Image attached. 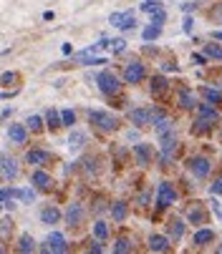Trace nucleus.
<instances>
[{
  "instance_id": "f257e3e1",
  "label": "nucleus",
  "mask_w": 222,
  "mask_h": 254,
  "mask_svg": "<svg viewBox=\"0 0 222 254\" xmlns=\"http://www.w3.org/2000/svg\"><path fill=\"white\" fill-rule=\"evenodd\" d=\"M129 121L136 126V128H144V126H154L159 119H164L167 114L162 111L159 106H144V108H131V111L126 114Z\"/></svg>"
},
{
  "instance_id": "f03ea898",
  "label": "nucleus",
  "mask_w": 222,
  "mask_h": 254,
  "mask_svg": "<svg viewBox=\"0 0 222 254\" xmlns=\"http://www.w3.org/2000/svg\"><path fill=\"white\" fill-rule=\"evenodd\" d=\"M124 78H119L116 73H114V70H101V73L96 76V86H99V91L104 93V96H119L121 93V83Z\"/></svg>"
},
{
  "instance_id": "7ed1b4c3",
  "label": "nucleus",
  "mask_w": 222,
  "mask_h": 254,
  "mask_svg": "<svg viewBox=\"0 0 222 254\" xmlns=\"http://www.w3.org/2000/svg\"><path fill=\"white\" fill-rule=\"evenodd\" d=\"M89 121L104 133H111V131L119 128V119L109 111H89Z\"/></svg>"
},
{
  "instance_id": "20e7f679",
  "label": "nucleus",
  "mask_w": 222,
  "mask_h": 254,
  "mask_svg": "<svg viewBox=\"0 0 222 254\" xmlns=\"http://www.w3.org/2000/svg\"><path fill=\"white\" fill-rule=\"evenodd\" d=\"M121 78H124V83H129V86L141 83V81L146 78V68H144V63H141V61H129V63L124 65Z\"/></svg>"
},
{
  "instance_id": "39448f33",
  "label": "nucleus",
  "mask_w": 222,
  "mask_h": 254,
  "mask_svg": "<svg viewBox=\"0 0 222 254\" xmlns=\"http://www.w3.org/2000/svg\"><path fill=\"white\" fill-rule=\"evenodd\" d=\"M187 171L195 176V179H207L210 176V171H212V161L207 159V156H192L190 161H187Z\"/></svg>"
},
{
  "instance_id": "423d86ee",
  "label": "nucleus",
  "mask_w": 222,
  "mask_h": 254,
  "mask_svg": "<svg viewBox=\"0 0 222 254\" xmlns=\"http://www.w3.org/2000/svg\"><path fill=\"white\" fill-rule=\"evenodd\" d=\"M177 189H174V184L172 181H162V184L157 187V206L159 209H167V206H172L174 201H177Z\"/></svg>"
},
{
  "instance_id": "0eeeda50",
  "label": "nucleus",
  "mask_w": 222,
  "mask_h": 254,
  "mask_svg": "<svg viewBox=\"0 0 222 254\" xmlns=\"http://www.w3.org/2000/svg\"><path fill=\"white\" fill-rule=\"evenodd\" d=\"M63 219H66V224L68 227H81L84 224V219H86V209H84V204H68V209L63 211Z\"/></svg>"
},
{
  "instance_id": "6e6552de",
  "label": "nucleus",
  "mask_w": 222,
  "mask_h": 254,
  "mask_svg": "<svg viewBox=\"0 0 222 254\" xmlns=\"http://www.w3.org/2000/svg\"><path fill=\"white\" fill-rule=\"evenodd\" d=\"M0 174H3L8 181L18 179V174H20L18 159H15V156H10V154H0Z\"/></svg>"
},
{
  "instance_id": "1a4fd4ad",
  "label": "nucleus",
  "mask_w": 222,
  "mask_h": 254,
  "mask_svg": "<svg viewBox=\"0 0 222 254\" xmlns=\"http://www.w3.org/2000/svg\"><path fill=\"white\" fill-rule=\"evenodd\" d=\"M197 119H202V121H207V124H212V126H217L220 121H222V116H220V111L215 108V103H197Z\"/></svg>"
},
{
  "instance_id": "9d476101",
  "label": "nucleus",
  "mask_w": 222,
  "mask_h": 254,
  "mask_svg": "<svg viewBox=\"0 0 222 254\" xmlns=\"http://www.w3.org/2000/svg\"><path fill=\"white\" fill-rule=\"evenodd\" d=\"M177 103H179V108H184V111H195V108H197L195 91L187 88V86H179L177 88Z\"/></svg>"
},
{
  "instance_id": "9b49d317",
  "label": "nucleus",
  "mask_w": 222,
  "mask_h": 254,
  "mask_svg": "<svg viewBox=\"0 0 222 254\" xmlns=\"http://www.w3.org/2000/svg\"><path fill=\"white\" fill-rule=\"evenodd\" d=\"M187 222L195 224V227H205V224L210 222V214H207V209H205L200 201H195V206L187 209Z\"/></svg>"
},
{
  "instance_id": "f8f14e48",
  "label": "nucleus",
  "mask_w": 222,
  "mask_h": 254,
  "mask_svg": "<svg viewBox=\"0 0 222 254\" xmlns=\"http://www.w3.org/2000/svg\"><path fill=\"white\" fill-rule=\"evenodd\" d=\"M43 252H56V254H63V252H68V244H66L63 234H58V232L48 234V239H46V244H43Z\"/></svg>"
},
{
  "instance_id": "ddd939ff",
  "label": "nucleus",
  "mask_w": 222,
  "mask_h": 254,
  "mask_svg": "<svg viewBox=\"0 0 222 254\" xmlns=\"http://www.w3.org/2000/svg\"><path fill=\"white\" fill-rule=\"evenodd\" d=\"M134 161L141 169L152 164V146H149V143H136V146H134Z\"/></svg>"
},
{
  "instance_id": "4468645a",
  "label": "nucleus",
  "mask_w": 222,
  "mask_h": 254,
  "mask_svg": "<svg viewBox=\"0 0 222 254\" xmlns=\"http://www.w3.org/2000/svg\"><path fill=\"white\" fill-rule=\"evenodd\" d=\"M8 138L15 143V146H23V143L28 141V128L23 124H10L8 126Z\"/></svg>"
},
{
  "instance_id": "2eb2a0df",
  "label": "nucleus",
  "mask_w": 222,
  "mask_h": 254,
  "mask_svg": "<svg viewBox=\"0 0 222 254\" xmlns=\"http://www.w3.org/2000/svg\"><path fill=\"white\" fill-rule=\"evenodd\" d=\"M25 161H28L30 166H46V164L51 161V154L43 151V149H30V151L25 154Z\"/></svg>"
},
{
  "instance_id": "dca6fc26",
  "label": "nucleus",
  "mask_w": 222,
  "mask_h": 254,
  "mask_svg": "<svg viewBox=\"0 0 222 254\" xmlns=\"http://www.w3.org/2000/svg\"><path fill=\"white\" fill-rule=\"evenodd\" d=\"M30 184H35L38 189L48 191V189H51V184H53V179H51L43 169H35V171H33V176H30Z\"/></svg>"
},
{
  "instance_id": "f3484780",
  "label": "nucleus",
  "mask_w": 222,
  "mask_h": 254,
  "mask_svg": "<svg viewBox=\"0 0 222 254\" xmlns=\"http://www.w3.org/2000/svg\"><path fill=\"white\" fill-rule=\"evenodd\" d=\"M149 88H152V96H154V98H164V96L169 93V81H167L164 76H154Z\"/></svg>"
},
{
  "instance_id": "a211bd4d",
  "label": "nucleus",
  "mask_w": 222,
  "mask_h": 254,
  "mask_svg": "<svg viewBox=\"0 0 222 254\" xmlns=\"http://www.w3.org/2000/svg\"><path fill=\"white\" fill-rule=\"evenodd\" d=\"M172 249V239L162 237V234H152L149 237V252H169Z\"/></svg>"
},
{
  "instance_id": "6ab92c4d",
  "label": "nucleus",
  "mask_w": 222,
  "mask_h": 254,
  "mask_svg": "<svg viewBox=\"0 0 222 254\" xmlns=\"http://www.w3.org/2000/svg\"><path fill=\"white\" fill-rule=\"evenodd\" d=\"M167 237H169L172 242H179V239L184 237V222H182V219H169V222H167Z\"/></svg>"
},
{
  "instance_id": "aec40b11",
  "label": "nucleus",
  "mask_w": 222,
  "mask_h": 254,
  "mask_svg": "<svg viewBox=\"0 0 222 254\" xmlns=\"http://www.w3.org/2000/svg\"><path fill=\"white\" fill-rule=\"evenodd\" d=\"M212 242H215V232H212V229H205V227L197 229L195 237H192V244H195V247H207V244H212Z\"/></svg>"
},
{
  "instance_id": "412c9836",
  "label": "nucleus",
  "mask_w": 222,
  "mask_h": 254,
  "mask_svg": "<svg viewBox=\"0 0 222 254\" xmlns=\"http://www.w3.org/2000/svg\"><path fill=\"white\" fill-rule=\"evenodd\" d=\"M61 209H56V206H46L43 211H41V222L43 224H58L61 222Z\"/></svg>"
},
{
  "instance_id": "4be33fe9",
  "label": "nucleus",
  "mask_w": 222,
  "mask_h": 254,
  "mask_svg": "<svg viewBox=\"0 0 222 254\" xmlns=\"http://www.w3.org/2000/svg\"><path fill=\"white\" fill-rule=\"evenodd\" d=\"M200 93H202V98L207 101V103H222V91L220 88H212V86H202L200 88Z\"/></svg>"
},
{
  "instance_id": "5701e85b",
  "label": "nucleus",
  "mask_w": 222,
  "mask_h": 254,
  "mask_svg": "<svg viewBox=\"0 0 222 254\" xmlns=\"http://www.w3.org/2000/svg\"><path fill=\"white\" fill-rule=\"evenodd\" d=\"M111 216H114V222H124L126 216H129L126 201H114V204H111Z\"/></svg>"
},
{
  "instance_id": "b1692460",
  "label": "nucleus",
  "mask_w": 222,
  "mask_h": 254,
  "mask_svg": "<svg viewBox=\"0 0 222 254\" xmlns=\"http://www.w3.org/2000/svg\"><path fill=\"white\" fill-rule=\"evenodd\" d=\"M84 141H86L84 131H73V133L68 136V149H71V151H76V149H81V146H84Z\"/></svg>"
},
{
  "instance_id": "393cba45",
  "label": "nucleus",
  "mask_w": 222,
  "mask_h": 254,
  "mask_svg": "<svg viewBox=\"0 0 222 254\" xmlns=\"http://www.w3.org/2000/svg\"><path fill=\"white\" fill-rule=\"evenodd\" d=\"M94 237H96V242H106V239H109V224L99 219V222L94 224Z\"/></svg>"
},
{
  "instance_id": "a878e982",
  "label": "nucleus",
  "mask_w": 222,
  "mask_h": 254,
  "mask_svg": "<svg viewBox=\"0 0 222 254\" xmlns=\"http://www.w3.org/2000/svg\"><path fill=\"white\" fill-rule=\"evenodd\" d=\"M159 35H162V25L152 23L149 28H144V33H141V38H144V41H157Z\"/></svg>"
},
{
  "instance_id": "bb28decb",
  "label": "nucleus",
  "mask_w": 222,
  "mask_h": 254,
  "mask_svg": "<svg viewBox=\"0 0 222 254\" xmlns=\"http://www.w3.org/2000/svg\"><path fill=\"white\" fill-rule=\"evenodd\" d=\"M119 28H121V30H134V28H136V15H134V10H126V13H124Z\"/></svg>"
},
{
  "instance_id": "cd10ccee",
  "label": "nucleus",
  "mask_w": 222,
  "mask_h": 254,
  "mask_svg": "<svg viewBox=\"0 0 222 254\" xmlns=\"http://www.w3.org/2000/svg\"><path fill=\"white\" fill-rule=\"evenodd\" d=\"M46 121H48V128H51V131H56V128L63 126V124H61V114L56 111V108H51V111L46 114Z\"/></svg>"
},
{
  "instance_id": "c85d7f7f",
  "label": "nucleus",
  "mask_w": 222,
  "mask_h": 254,
  "mask_svg": "<svg viewBox=\"0 0 222 254\" xmlns=\"http://www.w3.org/2000/svg\"><path fill=\"white\" fill-rule=\"evenodd\" d=\"M131 249H134V244H131L126 237H119V239L114 242V252H116V254H126V252H131Z\"/></svg>"
},
{
  "instance_id": "c756f323",
  "label": "nucleus",
  "mask_w": 222,
  "mask_h": 254,
  "mask_svg": "<svg viewBox=\"0 0 222 254\" xmlns=\"http://www.w3.org/2000/svg\"><path fill=\"white\" fill-rule=\"evenodd\" d=\"M205 56L212 58V61H222V46H217V43H207V46H205Z\"/></svg>"
},
{
  "instance_id": "7c9ffc66",
  "label": "nucleus",
  "mask_w": 222,
  "mask_h": 254,
  "mask_svg": "<svg viewBox=\"0 0 222 254\" xmlns=\"http://www.w3.org/2000/svg\"><path fill=\"white\" fill-rule=\"evenodd\" d=\"M18 252H25V254H28V252H35V242H33L28 234H23L20 242H18Z\"/></svg>"
},
{
  "instance_id": "2f4dec72",
  "label": "nucleus",
  "mask_w": 222,
  "mask_h": 254,
  "mask_svg": "<svg viewBox=\"0 0 222 254\" xmlns=\"http://www.w3.org/2000/svg\"><path fill=\"white\" fill-rule=\"evenodd\" d=\"M13 196H18V199H23L25 204H30V201L35 199V191H33V189H13Z\"/></svg>"
},
{
  "instance_id": "473e14b6",
  "label": "nucleus",
  "mask_w": 222,
  "mask_h": 254,
  "mask_svg": "<svg viewBox=\"0 0 222 254\" xmlns=\"http://www.w3.org/2000/svg\"><path fill=\"white\" fill-rule=\"evenodd\" d=\"M212 128H215L212 124H207V121L197 119V121H195V126H192V133H210Z\"/></svg>"
},
{
  "instance_id": "72a5a7b5",
  "label": "nucleus",
  "mask_w": 222,
  "mask_h": 254,
  "mask_svg": "<svg viewBox=\"0 0 222 254\" xmlns=\"http://www.w3.org/2000/svg\"><path fill=\"white\" fill-rule=\"evenodd\" d=\"M149 15H152V23H157V25H162V23L167 20V10H164L162 5H159V8H154Z\"/></svg>"
},
{
  "instance_id": "f704fd0d",
  "label": "nucleus",
  "mask_w": 222,
  "mask_h": 254,
  "mask_svg": "<svg viewBox=\"0 0 222 254\" xmlns=\"http://www.w3.org/2000/svg\"><path fill=\"white\" fill-rule=\"evenodd\" d=\"M25 124H28V128H30L33 133H38V131L43 128V121H41V116H28V121H25Z\"/></svg>"
},
{
  "instance_id": "c9c22d12",
  "label": "nucleus",
  "mask_w": 222,
  "mask_h": 254,
  "mask_svg": "<svg viewBox=\"0 0 222 254\" xmlns=\"http://www.w3.org/2000/svg\"><path fill=\"white\" fill-rule=\"evenodd\" d=\"M61 124H63V126H73V124H76V114H73L71 108L61 111Z\"/></svg>"
},
{
  "instance_id": "e433bc0d",
  "label": "nucleus",
  "mask_w": 222,
  "mask_h": 254,
  "mask_svg": "<svg viewBox=\"0 0 222 254\" xmlns=\"http://www.w3.org/2000/svg\"><path fill=\"white\" fill-rule=\"evenodd\" d=\"M210 194H212V196H220V194H222V176H217L212 184H210Z\"/></svg>"
},
{
  "instance_id": "4c0bfd02",
  "label": "nucleus",
  "mask_w": 222,
  "mask_h": 254,
  "mask_svg": "<svg viewBox=\"0 0 222 254\" xmlns=\"http://www.w3.org/2000/svg\"><path fill=\"white\" fill-rule=\"evenodd\" d=\"M109 46H111V51H114V53H121L126 48V41L124 38H116V41H109Z\"/></svg>"
},
{
  "instance_id": "58836bf2",
  "label": "nucleus",
  "mask_w": 222,
  "mask_h": 254,
  "mask_svg": "<svg viewBox=\"0 0 222 254\" xmlns=\"http://www.w3.org/2000/svg\"><path fill=\"white\" fill-rule=\"evenodd\" d=\"M162 5V0H144V5H141V10L144 13H152L154 8H159Z\"/></svg>"
},
{
  "instance_id": "ea45409f",
  "label": "nucleus",
  "mask_w": 222,
  "mask_h": 254,
  "mask_svg": "<svg viewBox=\"0 0 222 254\" xmlns=\"http://www.w3.org/2000/svg\"><path fill=\"white\" fill-rule=\"evenodd\" d=\"M18 81V76L15 73H10V70H8V73H3V76H0V83H3V86H13Z\"/></svg>"
},
{
  "instance_id": "a19ab883",
  "label": "nucleus",
  "mask_w": 222,
  "mask_h": 254,
  "mask_svg": "<svg viewBox=\"0 0 222 254\" xmlns=\"http://www.w3.org/2000/svg\"><path fill=\"white\" fill-rule=\"evenodd\" d=\"M205 61H207V56H200V53H192V63H195V65H205Z\"/></svg>"
},
{
  "instance_id": "79ce46f5",
  "label": "nucleus",
  "mask_w": 222,
  "mask_h": 254,
  "mask_svg": "<svg viewBox=\"0 0 222 254\" xmlns=\"http://www.w3.org/2000/svg\"><path fill=\"white\" fill-rule=\"evenodd\" d=\"M121 18H124V13H114V15H111V18H109V23L119 28V23H121Z\"/></svg>"
},
{
  "instance_id": "37998d69",
  "label": "nucleus",
  "mask_w": 222,
  "mask_h": 254,
  "mask_svg": "<svg viewBox=\"0 0 222 254\" xmlns=\"http://www.w3.org/2000/svg\"><path fill=\"white\" fill-rule=\"evenodd\" d=\"M192 23H195L192 18H184V25H182V28H184V33H192Z\"/></svg>"
},
{
  "instance_id": "c03bdc74",
  "label": "nucleus",
  "mask_w": 222,
  "mask_h": 254,
  "mask_svg": "<svg viewBox=\"0 0 222 254\" xmlns=\"http://www.w3.org/2000/svg\"><path fill=\"white\" fill-rule=\"evenodd\" d=\"M89 249H91V252H96V254H99V252H104V247H101V244H91Z\"/></svg>"
},
{
  "instance_id": "a18cd8bd",
  "label": "nucleus",
  "mask_w": 222,
  "mask_h": 254,
  "mask_svg": "<svg viewBox=\"0 0 222 254\" xmlns=\"http://www.w3.org/2000/svg\"><path fill=\"white\" fill-rule=\"evenodd\" d=\"M212 38H215V41H222V30H215V33H212Z\"/></svg>"
},
{
  "instance_id": "49530a36",
  "label": "nucleus",
  "mask_w": 222,
  "mask_h": 254,
  "mask_svg": "<svg viewBox=\"0 0 222 254\" xmlns=\"http://www.w3.org/2000/svg\"><path fill=\"white\" fill-rule=\"evenodd\" d=\"M15 93H0V98H13Z\"/></svg>"
},
{
  "instance_id": "de8ad7c7",
  "label": "nucleus",
  "mask_w": 222,
  "mask_h": 254,
  "mask_svg": "<svg viewBox=\"0 0 222 254\" xmlns=\"http://www.w3.org/2000/svg\"><path fill=\"white\" fill-rule=\"evenodd\" d=\"M217 252H222V244H217Z\"/></svg>"
},
{
  "instance_id": "09e8293b",
  "label": "nucleus",
  "mask_w": 222,
  "mask_h": 254,
  "mask_svg": "<svg viewBox=\"0 0 222 254\" xmlns=\"http://www.w3.org/2000/svg\"><path fill=\"white\" fill-rule=\"evenodd\" d=\"M217 214H220V219H222V211H217Z\"/></svg>"
},
{
  "instance_id": "8fccbe9b",
  "label": "nucleus",
  "mask_w": 222,
  "mask_h": 254,
  "mask_svg": "<svg viewBox=\"0 0 222 254\" xmlns=\"http://www.w3.org/2000/svg\"><path fill=\"white\" fill-rule=\"evenodd\" d=\"M0 252H3V247H0Z\"/></svg>"
}]
</instances>
